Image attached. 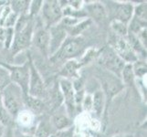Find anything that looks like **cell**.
Segmentation results:
<instances>
[{
    "label": "cell",
    "instance_id": "1",
    "mask_svg": "<svg viewBox=\"0 0 147 137\" xmlns=\"http://www.w3.org/2000/svg\"><path fill=\"white\" fill-rule=\"evenodd\" d=\"M35 30L34 18L28 15L19 16L14 27V38L10 50L12 54H18L30 47Z\"/></svg>",
    "mask_w": 147,
    "mask_h": 137
},
{
    "label": "cell",
    "instance_id": "2",
    "mask_svg": "<svg viewBox=\"0 0 147 137\" xmlns=\"http://www.w3.org/2000/svg\"><path fill=\"white\" fill-rule=\"evenodd\" d=\"M1 94L3 106L16 119L23 110L25 93L17 84L9 82L1 89Z\"/></svg>",
    "mask_w": 147,
    "mask_h": 137
},
{
    "label": "cell",
    "instance_id": "3",
    "mask_svg": "<svg viewBox=\"0 0 147 137\" xmlns=\"http://www.w3.org/2000/svg\"><path fill=\"white\" fill-rule=\"evenodd\" d=\"M85 47V40L82 36L68 37L58 51L49 57V60L52 63H57L58 61L66 62L70 59H75L78 56L83 55Z\"/></svg>",
    "mask_w": 147,
    "mask_h": 137
},
{
    "label": "cell",
    "instance_id": "4",
    "mask_svg": "<svg viewBox=\"0 0 147 137\" xmlns=\"http://www.w3.org/2000/svg\"><path fill=\"white\" fill-rule=\"evenodd\" d=\"M0 65L7 70L9 75L10 82L17 84L21 88L25 94H28V87L29 80V56L28 59L23 65H10L0 63Z\"/></svg>",
    "mask_w": 147,
    "mask_h": 137
},
{
    "label": "cell",
    "instance_id": "5",
    "mask_svg": "<svg viewBox=\"0 0 147 137\" xmlns=\"http://www.w3.org/2000/svg\"><path fill=\"white\" fill-rule=\"evenodd\" d=\"M29 80L28 87V95L39 100L47 99L48 90L41 75L35 66L31 57L29 56Z\"/></svg>",
    "mask_w": 147,
    "mask_h": 137
},
{
    "label": "cell",
    "instance_id": "6",
    "mask_svg": "<svg viewBox=\"0 0 147 137\" xmlns=\"http://www.w3.org/2000/svg\"><path fill=\"white\" fill-rule=\"evenodd\" d=\"M40 14L43 21L42 26L48 29L59 24L63 18L62 7L60 6L59 1L56 0L44 1Z\"/></svg>",
    "mask_w": 147,
    "mask_h": 137
},
{
    "label": "cell",
    "instance_id": "7",
    "mask_svg": "<svg viewBox=\"0 0 147 137\" xmlns=\"http://www.w3.org/2000/svg\"><path fill=\"white\" fill-rule=\"evenodd\" d=\"M99 57H100V63L103 68L108 72L121 79V73L125 66V62L114 52V50L111 48L106 49L101 51Z\"/></svg>",
    "mask_w": 147,
    "mask_h": 137
},
{
    "label": "cell",
    "instance_id": "8",
    "mask_svg": "<svg viewBox=\"0 0 147 137\" xmlns=\"http://www.w3.org/2000/svg\"><path fill=\"white\" fill-rule=\"evenodd\" d=\"M59 88L60 93L62 95L64 108L67 111L68 115L70 118L75 113V111L77 109L75 101V91L73 89L72 82L69 79L61 78L59 80Z\"/></svg>",
    "mask_w": 147,
    "mask_h": 137
},
{
    "label": "cell",
    "instance_id": "9",
    "mask_svg": "<svg viewBox=\"0 0 147 137\" xmlns=\"http://www.w3.org/2000/svg\"><path fill=\"white\" fill-rule=\"evenodd\" d=\"M111 49L123 60L125 64H134L137 60H139L138 56L131 49L125 38L115 36L113 38V42H111Z\"/></svg>",
    "mask_w": 147,
    "mask_h": 137
},
{
    "label": "cell",
    "instance_id": "10",
    "mask_svg": "<svg viewBox=\"0 0 147 137\" xmlns=\"http://www.w3.org/2000/svg\"><path fill=\"white\" fill-rule=\"evenodd\" d=\"M124 88L123 83L121 82V80L109 72V74H102L101 78V90L105 95L106 99V106H107L109 100H111L115 94H117Z\"/></svg>",
    "mask_w": 147,
    "mask_h": 137
},
{
    "label": "cell",
    "instance_id": "11",
    "mask_svg": "<svg viewBox=\"0 0 147 137\" xmlns=\"http://www.w3.org/2000/svg\"><path fill=\"white\" fill-rule=\"evenodd\" d=\"M49 57L54 55L60 49L69 35L66 28L59 23L49 28Z\"/></svg>",
    "mask_w": 147,
    "mask_h": 137
},
{
    "label": "cell",
    "instance_id": "12",
    "mask_svg": "<svg viewBox=\"0 0 147 137\" xmlns=\"http://www.w3.org/2000/svg\"><path fill=\"white\" fill-rule=\"evenodd\" d=\"M32 45L36 48L44 57H49V29L41 26L35 28L33 37H32Z\"/></svg>",
    "mask_w": 147,
    "mask_h": 137
},
{
    "label": "cell",
    "instance_id": "13",
    "mask_svg": "<svg viewBox=\"0 0 147 137\" xmlns=\"http://www.w3.org/2000/svg\"><path fill=\"white\" fill-rule=\"evenodd\" d=\"M83 9L87 14V18L97 23H103L108 18L107 9L100 2H92L84 5Z\"/></svg>",
    "mask_w": 147,
    "mask_h": 137
},
{
    "label": "cell",
    "instance_id": "14",
    "mask_svg": "<svg viewBox=\"0 0 147 137\" xmlns=\"http://www.w3.org/2000/svg\"><path fill=\"white\" fill-rule=\"evenodd\" d=\"M134 6L130 2L116 3L113 9V19L125 24H129L134 15Z\"/></svg>",
    "mask_w": 147,
    "mask_h": 137
},
{
    "label": "cell",
    "instance_id": "15",
    "mask_svg": "<svg viewBox=\"0 0 147 137\" xmlns=\"http://www.w3.org/2000/svg\"><path fill=\"white\" fill-rule=\"evenodd\" d=\"M49 121L53 129L57 132L68 129L72 126V118L68 115L65 108L64 111L58 109L57 111L49 118Z\"/></svg>",
    "mask_w": 147,
    "mask_h": 137
},
{
    "label": "cell",
    "instance_id": "16",
    "mask_svg": "<svg viewBox=\"0 0 147 137\" xmlns=\"http://www.w3.org/2000/svg\"><path fill=\"white\" fill-rule=\"evenodd\" d=\"M82 66L80 64L79 60L76 59H70L68 60L63 63L61 69H60V72L59 75L61 76V78L65 79H69L71 80L80 77V69L82 68Z\"/></svg>",
    "mask_w": 147,
    "mask_h": 137
},
{
    "label": "cell",
    "instance_id": "17",
    "mask_svg": "<svg viewBox=\"0 0 147 137\" xmlns=\"http://www.w3.org/2000/svg\"><path fill=\"white\" fill-rule=\"evenodd\" d=\"M106 108L105 95L101 89L96 90L92 94V113L96 116L101 117Z\"/></svg>",
    "mask_w": 147,
    "mask_h": 137
},
{
    "label": "cell",
    "instance_id": "18",
    "mask_svg": "<svg viewBox=\"0 0 147 137\" xmlns=\"http://www.w3.org/2000/svg\"><path fill=\"white\" fill-rule=\"evenodd\" d=\"M24 105L28 106V108L34 113H41L46 108V104L42 100L31 97L28 94H25L24 96Z\"/></svg>",
    "mask_w": 147,
    "mask_h": 137
},
{
    "label": "cell",
    "instance_id": "19",
    "mask_svg": "<svg viewBox=\"0 0 147 137\" xmlns=\"http://www.w3.org/2000/svg\"><path fill=\"white\" fill-rule=\"evenodd\" d=\"M125 38L127 40V42L129 43L130 47L135 52L136 55L137 56L142 55V56H144H144L146 57V48L141 43V41L135 34L128 32L127 36L125 37Z\"/></svg>",
    "mask_w": 147,
    "mask_h": 137
},
{
    "label": "cell",
    "instance_id": "20",
    "mask_svg": "<svg viewBox=\"0 0 147 137\" xmlns=\"http://www.w3.org/2000/svg\"><path fill=\"white\" fill-rule=\"evenodd\" d=\"M53 127L50 124L49 119H43L39 121V124L35 130V137H49L53 134Z\"/></svg>",
    "mask_w": 147,
    "mask_h": 137
},
{
    "label": "cell",
    "instance_id": "21",
    "mask_svg": "<svg viewBox=\"0 0 147 137\" xmlns=\"http://www.w3.org/2000/svg\"><path fill=\"white\" fill-rule=\"evenodd\" d=\"M92 21L90 18H84L82 20H80V22L75 24L73 27L67 29L69 37H79V36H80V34H82L85 29H87L90 27V25L92 24Z\"/></svg>",
    "mask_w": 147,
    "mask_h": 137
},
{
    "label": "cell",
    "instance_id": "22",
    "mask_svg": "<svg viewBox=\"0 0 147 137\" xmlns=\"http://www.w3.org/2000/svg\"><path fill=\"white\" fill-rule=\"evenodd\" d=\"M8 5L10 9L13 13L18 16H23V15H28V7L30 1H11Z\"/></svg>",
    "mask_w": 147,
    "mask_h": 137
},
{
    "label": "cell",
    "instance_id": "23",
    "mask_svg": "<svg viewBox=\"0 0 147 137\" xmlns=\"http://www.w3.org/2000/svg\"><path fill=\"white\" fill-rule=\"evenodd\" d=\"M110 27L113 30V32L115 34V36L120 38H125L128 34V25L123 23L118 20L113 19L111 21Z\"/></svg>",
    "mask_w": 147,
    "mask_h": 137
},
{
    "label": "cell",
    "instance_id": "24",
    "mask_svg": "<svg viewBox=\"0 0 147 137\" xmlns=\"http://www.w3.org/2000/svg\"><path fill=\"white\" fill-rule=\"evenodd\" d=\"M121 82L127 85L134 84V80H135V76L134 73V70H133V65L131 64H125L124 68L121 70Z\"/></svg>",
    "mask_w": 147,
    "mask_h": 137
},
{
    "label": "cell",
    "instance_id": "25",
    "mask_svg": "<svg viewBox=\"0 0 147 137\" xmlns=\"http://www.w3.org/2000/svg\"><path fill=\"white\" fill-rule=\"evenodd\" d=\"M14 121H15L14 117L5 109L4 106L3 105L0 106V124L6 129L13 128V125L15 123Z\"/></svg>",
    "mask_w": 147,
    "mask_h": 137
},
{
    "label": "cell",
    "instance_id": "26",
    "mask_svg": "<svg viewBox=\"0 0 147 137\" xmlns=\"http://www.w3.org/2000/svg\"><path fill=\"white\" fill-rule=\"evenodd\" d=\"M43 2L44 1H42V0H33V1H30L28 13L30 18H34L38 14H40V11H41V8L43 6Z\"/></svg>",
    "mask_w": 147,
    "mask_h": 137
},
{
    "label": "cell",
    "instance_id": "27",
    "mask_svg": "<svg viewBox=\"0 0 147 137\" xmlns=\"http://www.w3.org/2000/svg\"><path fill=\"white\" fill-rule=\"evenodd\" d=\"M133 65V70H134V73L135 78H140L143 79L144 76L146 75V63L144 61H140L137 60L136 62H134Z\"/></svg>",
    "mask_w": 147,
    "mask_h": 137
},
{
    "label": "cell",
    "instance_id": "28",
    "mask_svg": "<svg viewBox=\"0 0 147 137\" xmlns=\"http://www.w3.org/2000/svg\"><path fill=\"white\" fill-rule=\"evenodd\" d=\"M82 108L86 111H92V94L85 93L82 103Z\"/></svg>",
    "mask_w": 147,
    "mask_h": 137
},
{
    "label": "cell",
    "instance_id": "29",
    "mask_svg": "<svg viewBox=\"0 0 147 137\" xmlns=\"http://www.w3.org/2000/svg\"><path fill=\"white\" fill-rule=\"evenodd\" d=\"M10 82L9 80V75L7 70L0 65V89L5 87L7 83Z\"/></svg>",
    "mask_w": 147,
    "mask_h": 137
},
{
    "label": "cell",
    "instance_id": "30",
    "mask_svg": "<svg viewBox=\"0 0 147 137\" xmlns=\"http://www.w3.org/2000/svg\"><path fill=\"white\" fill-rule=\"evenodd\" d=\"M75 134V131H74V127L71 126L68 129H65L62 131H59L57 133H55L56 137H74Z\"/></svg>",
    "mask_w": 147,
    "mask_h": 137
},
{
    "label": "cell",
    "instance_id": "31",
    "mask_svg": "<svg viewBox=\"0 0 147 137\" xmlns=\"http://www.w3.org/2000/svg\"><path fill=\"white\" fill-rule=\"evenodd\" d=\"M6 33H7V28L0 26V42L4 44L5 38H6Z\"/></svg>",
    "mask_w": 147,
    "mask_h": 137
},
{
    "label": "cell",
    "instance_id": "32",
    "mask_svg": "<svg viewBox=\"0 0 147 137\" xmlns=\"http://www.w3.org/2000/svg\"><path fill=\"white\" fill-rule=\"evenodd\" d=\"M2 137H15L13 129L12 128H7Z\"/></svg>",
    "mask_w": 147,
    "mask_h": 137
},
{
    "label": "cell",
    "instance_id": "33",
    "mask_svg": "<svg viewBox=\"0 0 147 137\" xmlns=\"http://www.w3.org/2000/svg\"><path fill=\"white\" fill-rule=\"evenodd\" d=\"M113 137H134V135L130 134H117V135H114Z\"/></svg>",
    "mask_w": 147,
    "mask_h": 137
},
{
    "label": "cell",
    "instance_id": "34",
    "mask_svg": "<svg viewBox=\"0 0 147 137\" xmlns=\"http://www.w3.org/2000/svg\"><path fill=\"white\" fill-rule=\"evenodd\" d=\"M5 131H6V128L4 127V126L0 124V137H2L4 133H5Z\"/></svg>",
    "mask_w": 147,
    "mask_h": 137
},
{
    "label": "cell",
    "instance_id": "35",
    "mask_svg": "<svg viewBox=\"0 0 147 137\" xmlns=\"http://www.w3.org/2000/svg\"><path fill=\"white\" fill-rule=\"evenodd\" d=\"M3 105L2 104V94H1V89H0V106Z\"/></svg>",
    "mask_w": 147,
    "mask_h": 137
},
{
    "label": "cell",
    "instance_id": "36",
    "mask_svg": "<svg viewBox=\"0 0 147 137\" xmlns=\"http://www.w3.org/2000/svg\"><path fill=\"white\" fill-rule=\"evenodd\" d=\"M74 137H82V136L80 135V134H74Z\"/></svg>",
    "mask_w": 147,
    "mask_h": 137
},
{
    "label": "cell",
    "instance_id": "37",
    "mask_svg": "<svg viewBox=\"0 0 147 137\" xmlns=\"http://www.w3.org/2000/svg\"><path fill=\"white\" fill-rule=\"evenodd\" d=\"M49 137H56V135H55V134H51V135H49Z\"/></svg>",
    "mask_w": 147,
    "mask_h": 137
}]
</instances>
